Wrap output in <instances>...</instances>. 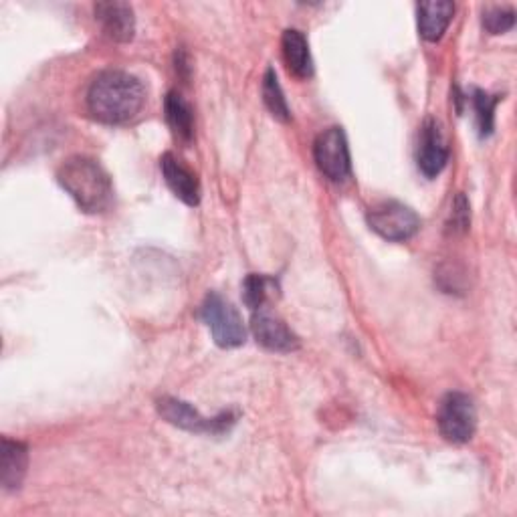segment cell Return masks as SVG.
I'll return each instance as SVG.
<instances>
[{
	"label": "cell",
	"instance_id": "obj_19",
	"mask_svg": "<svg viewBox=\"0 0 517 517\" xmlns=\"http://www.w3.org/2000/svg\"><path fill=\"white\" fill-rule=\"evenodd\" d=\"M515 23V13L511 9H489L483 13V27L491 33V35H499V33H507Z\"/></svg>",
	"mask_w": 517,
	"mask_h": 517
},
{
	"label": "cell",
	"instance_id": "obj_17",
	"mask_svg": "<svg viewBox=\"0 0 517 517\" xmlns=\"http://www.w3.org/2000/svg\"><path fill=\"white\" fill-rule=\"evenodd\" d=\"M275 287H277V281H273L265 275H249L243 281V301H245V305L251 309V312H257V309L265 307V301Z\"/></svg>",
	"mask_w": 517,
	"mask_h": 517
},
{
	"label": "cell",
	"instance_id": "obj_12",
	"mask_svg": "<svg viewBox=\"0 0 517 517\" xmlns=\"http://www.w3.org/2000/svg\"><path fill=\"white\" fill-rule=\"evenodd\" d=\"M417 11L421 37L429 43H437L453 21L455 5L449 3V0H431V3H421Z\"/></svg>",
	"mask_w": 517,
	"mask_h": 517
},
{
	"label": "cell",
	"instance_id": "obj_15",
	"mask_svg": "<svg viewBox=\"0 0 517 517\" xmlns=\"http://www.w3.org/2000/svg\"><path fill=\"white\" fill-rule=\"evenodd\" d=\"M164 112H166V122L172 128L174 136L182 142H190L194 132V120H192V110L184 101V97L176 91H170L164 101Z\"/></svg>",
	"mask_w": 517,
	"mask_h": 517
},
{
	"label": "cell",
	"instance_id": "obj_6",
	"mask_svg": "<svg viewBox=\"0 0 517 517\" xmlns=\"http://www.w3.org/2000/svg\"><path fill=\"white\" fill-rule=\"evenodd\" d=\"M368 225L386 241H408L421 229L417 213L400 202H384L368 215Z\"/></svg>",
	"mask_w": 517,
	"mask_h": 517
},
{
	"label": "cell",
	"instance_id": "obj_9",
	"mask_svg": "<svg viewBox=\"0 0 517 517\" xmlns=\"http://www.w3.org/2000/svg\"><path fill=\"white\" fill-rule=\"evenodd\" d=\"M417 160H419L421 172L429 178H435L437 174H441L449 162V148L445 144L441 128L433 120H427L421 130Z\"/></svg>",
	"mask_w": 517,
	"mask_h": 517
},
{
	"label": "cell",
	"instance_id": "obj_10",
	"mask_svg": "<svg viewBox=\"0 0 517 517\" xmlns=\"http://www.w3.org/2000/svg\"><path fill=\"white\" fill-rule=\"evenodd\" d=\"M95 19L101 23L103 31L118 43H128L136 33L134 11L126 3H99L95 5Z\"/></svg>",
	"mask_w": 517,
	"mask_h": 517
},
{
	"label": "cell",
	"instance_id": "obj_11",
	"mask_svg": "<svg viewBox=\"0 0 517 517\" xmlns=\"http://www.w3.org/2000/svg\"><path fill=\"white\" fill-rule=\"evenodd\" d=\"M160 168L170 190L188 206H196L200 202V186L196 176L186 170L172 154H164L160 158Z\"/></svg>",
	"mask_w": 517,
	"mask_h": 517
},
{
	"label": "cell",
	"instance_id": "obj_8",
	"mask_svg": "<svg viewBox=\"0 0 517 517\" xmlns=\"http://www.w3.org/2000/svg\"><path fill=\"white\" fill-rule=\"evenodd\" d=\"M251 328H253L255 340L271 352L289 354L299 348V338L279 318L269 314L265 307L253 312Z\"/></svg>",
	"mask_w": 517,
	"mask_h": 517
},
{
	"label": "cell",
	"instance_id": "obj_13",
	"mask_svg": "<svg viewBox=\"0 0 517 517\" xmlns=\"http://www.w3.org/2000/svg\"><path fill=\"white\" fill-rule=\"evenodd\" d=\"M29 465V449L19 441L5 439L0 453V481L7 491L19 489Z\"/></svg>",
	"mask_w": 517,
	"mask_h": 517
},
{
	"label": "cell",
	"instance_id": "obj_1",
	"mask_svg": "<svg viewBox=\"0 0 517 517\" xmlns=\"http://www.w3.org/2000/svg\"><path fill=\"white\" fill-rule=\"evenodd\" d=\"M146 91L138 77L126 71H103L87 91L89 114L110 126H120L138 116Z\"/></svg>",
	"mask_w": 517,
	"mask_h": 517
},
{
	"label": "cell",
	"instance_id": "obj_16",
	"mask_svg": "<svg viewBox=\"0 0 517 517\" xmlns=\"http://www.w3.org/2000/svg\"><path fill=\"white\" fill-rule=\"evenodd\" d=\"M263 101L273 118H277L281 122H287L291 118L283 89H281V85L277 81V73L273 69H267V73L263 77Z\"/></svg>",
	"mask_w": 517,
	"mask_h": 517
},
{
	"label": "cell",
	"instance_id": "obj_5",
	"mask_svg": "<svg viewBox=\"0 0 517 517\" xmlns=\"http://www.w3.org/2000/svg\"><path fill=\"white\" fill-rule=\"evenodd\" d=\"M158 412L174 427L190 431V433H211L219 435L229 431V427L235 423V417L231 412H223V415L215 419H204L196 408H192L188 402H182L178 398H160L158 400Z\"/></svg>",
	"mask_w": 517,
	"mask_h": 517
},
{
	"label": "cell",
	"instance_id": "obj_7",
	"mask_svg": "<svg viewBox=\"0 0 517 517\" xmlns=\"http://www.w3.org/2000/svg\"><path fill=\"white\" fill-rule=\"evenodd\" d=\"M314 158L326 178L334 182L346 180L350 174V150L344 130L334 126L322 132L314 144Z\"/></svg>",
	"mask_w": 517,
	"mask_h": 517
},
{
	"label": "cell",
	"instance_id": "obj_2",
	"mask_svg": "<svg viewBox=\"0 0 517 517\" xmlns=\"http://www.w3.org/2000/svg\"><path fill=\"white\" fill-rule=\"evenodd\" d=\"M57 180L85 213H101L112 204V180L101 164L91 158L73 156L65 160L57 172Z\"/></svg>",
	"mask_w": 517,
	"mask_h": 517
},
{
	"label": "cell",
	"instance_id": "obj_20",
	"mask_svg": "<svg viewBox=\"0 0 517 517\" xmlns=\"http://www.w3.org/2000/svg\"><path fill=\"white\" fill-rule=\"evenodd\" d=\"M453 225L455 229H461V231L469 227V204L463 194H459L453 204Z\"/></svg>",
	"mask_w": 517,
	"mask_h": 517
},
{
	"label": "cell",
	"instance_id": "obj_14",
	"mask_svg": "<svg viewBox=\"0 0 517 517\" xmlns=\"http://www.w3.org/2000/svg\"><path fill=\"white\" fill-rule=\"evenodd\" d=\"M281 45H283V55L289 71L299 79L312 77L314 63H312V55H309V45L305 37L295 29H287L283 33Z\"/></svg>",
	"mask_w": 517,
	"mask_h": 517
},
{
	"label": "cell",
	"instance_id": "obj_4",
	"mask_svg": "<svg viewBox=\"0 0 517 517\" xmlns=\"http://www.w3.org/2000/svg\"><path fill=\"white\" fill-rule=\"evenodd\" d=\"M441 435L457 445H463L473 439L477 427V412L473 400L463 392H449L441 406L437 417Z\"/></svg>",
	"mask_w": 517,
	"mask_h": 517
},
{
	"label": "cell",
	"instance_id": "obj_18",
	"mask_svg": "<svg viewBox=\"0 0 517 517\" xmlns=\"http://www.w3.org/2000/svg\"><path fill=\"white\" fill-rule=\"evenodd\" d=\"M499 103V97L489 95L481 89L473 93V108H475V118H477V128L481 138H487L493 134V124H495V106Z\"/></svg>",
	"mask_w": 517,
	"mask_h": 517
},
{
	"label": "cell",
	"instance_id": "obj_3",
	"mask_svg": "<svg viewBox=\"0 0 517 517\" xmlns=\"http://www.w3.org/2000/svg\"><path fill=\"white\" fill-rule=\"evenodd\" d=\"M200 316H202L204 324L209 326L217 346L239 348L245 344L247 330L243 326V320L237 309L233 307V303H229L221 295H217V293L206 295V299L200 307Z\"/></svg>",
	"mask_w": 517,
	"mask_h": 517
}]
</instances>
